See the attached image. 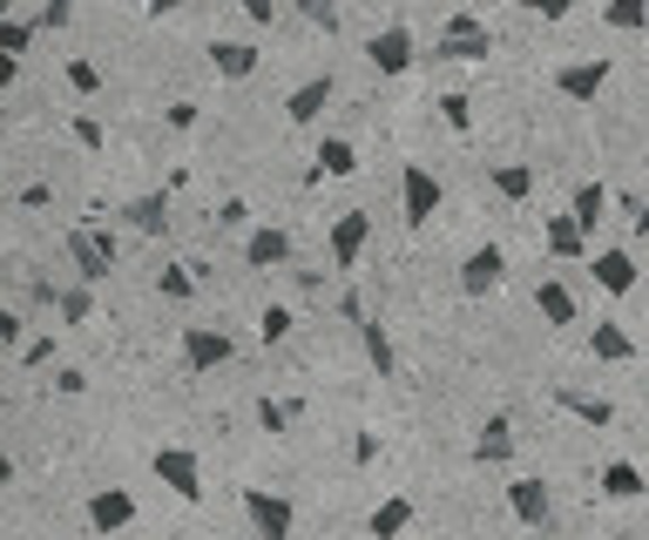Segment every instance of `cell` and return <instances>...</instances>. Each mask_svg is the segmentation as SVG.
Returning <instances> with one entry per match:
<instances>
[{
    "mask_svg": "<svg viewBox=\"0 0 649 540\" xmlns=\"http://www.w3.org/2000/svg\"><path fill=\"white\" fill-rule=\"evenodd\" d=\"M324 109H332V74H311V81H298V88H291V102H284V116H291L298 129H311Z\"/></svg>",
    "mask_w": 649,
    "mask_h": 540,
    "instance_id": "obj_11",
    "label": "cell"
},
{
    "mask_svg": "<svg viewBox=\"0 0 649 540\" xmlns=\"http://www.w3.org/2000/svg\"><path fill=\"white\" fill-rule=\"evenodd\" d=\"M54 311H61L68 324H81V318H89V311H96V298H89V284H81V291H54Z\"/></svg>",
    "mask_w": 649,
    "mask_h": 540,
    "instance_id": "obj_31",
    "label": "cell"
},
{
    "mask_svg": "<svg viewBox=\"0 0 649 540\" xmlns=\"http://www.w3.org/2000/svg\"><path fill=\"white\" fill-rule=\"evenodd\" d=\"M68 21H74V0H48V8L34 14V28H41V34H54V28H68Z\"/></svg>",
    "mask_w": 649,
    "mask_h": 540,
    "instance_id": "obj_35",
    "label": "cell"
},
{
    "mask_svg": "<svg viewBox=\"0 0 649 540\" xmlns=\"http://www.w3.org/2000/svg\"><path fill=\"white\" fill-rule=\"evenodd\" d=\"M413 34H406V28H379L372 41H366V61L379 68V74H406V68H413Z\"/></svg>",
    "mask_w": 649,
    "mask_h": 540,
    "instance_id": "obj_9",
    "label": "cell"
},
{
    "mask_svg": "<svg viewBox=\"0 0 649 540\" xmlns=\"http://www.w3.org/2000/svg\"><path fill=\"white\" fill-rule=\"evenodd\" d=\"M298 14L311 28H324V34H339V8H332V0H298Z\"/></svg>",
    "mask_w": 649,
    "mask_h": 540,
    "instance_id": "obj_32",
    "label": "cell"
},
{
    "mask_svg": "<svg viewBox=\"0 0 649 540\" xmlns=\"http://www.w3.org/2000/svg\"><path fill=\"white\" fill-rule=\"evenodd\" d=\"M284 331H291V311H284V304H271V311L258 318V338H264V344H278Z\"/></svg>",
    "mask_w": 649,
    "mask_h": 540,
    "instance_id": "obj_37",
    "label": "cell"
},
{
    "mask_svg": "<svg viewBox=\"0 0 649 540\" xmlns=\"http://www.w3.org/2000/svg\"><path fill=\"white\" fill-rule=\"evenodd\" d=\"M508 278V257H501V243H480V250H467V263H460V291L467 298H487Z\"/></svg>",
    "mask_w": 649,
    "mask_h": 540,
    "instance_id": "obj_5",
    "label": "cell"
},
{
    "mask_svg": "<svg viewBox=\"0 0 649 540\" xmlns=\"http://www.w3.org/2000/svg\"><path fill=\"white\" fill-rule=\"evenodd\" d=\"M34 34H41L34 21H14V14H8V21H0V54H28Z\"/></svg>",
    "mask_w": 649,
    "mask_h": 540,
    "instance_id": "obj_30",
    "label": "cell"
},
{
    "mask_svg": "<svg viewBox=\"0 0 649 540\" xmlns=\"http://www.w3.org/2000/svg\"><path fill=\"white\" fill-rule=\"evenodd\" d=\"M21 203H28V210H48V203H54V190H48V183H28V190H21Z\"/></svg>",
    "mask_w": 649,
    "mask_h": 540,
    "instance_id": "obj_48",
    "label": "cell"
},
{
    "mask_svg": "<svg viewBox=\"0 0 649 540\" xmlns=\"http://www.w3.org/2000/svg\"><path fill=\"white\" fill-rule=\"evenodd\" d=\"M217 223H223V230H243V223H251V210H243V203H237V197H230V203H223V210H217Z\"/></svg>",
    "mask_w": 649,
    "mask_h": 540,
    "instance_id": "obj_46",
    "label": "cell"
},
{
    "mask_svg": "<svg viewBox=\"0 0 649 540\" xmlns=\"http://www.w3.org/2000/svg\"><path fill=\"white\" fill-rule=\"evenodd\" d=\"M28 344V324H21V311H0V351H21Z\"/></svg>",
    "mask_w": 649,
    "mask_h": 540,
    "instance_id": "obj_38",
    "label": "cell"
},
{
    "mask_svg": "<svg viewBox=\"0 0 649 540\" xmlns=\"http://www.w3.org/2000/svg\"><path fill=\"white\" fill-rule=\"evenodd\" d=\"M210 68H217L223 81H243V74H258V48H251V41H217V48H210Z\"/></svg>",
    "mask_w": 649,
    "mask_h": 540,
    "instance_id": "obj_21",
    "label": "cell"
},
{
    "mask_svg": "<svg viewBox=\"0 0 649 540\" xmlns=\"http://www.w3.org/2000/svg\"><path fill=\"white\" fill-rule=\"evenodd\" d=\"M14 74H21V61H14V54H0V88H14Z\"/></svg>",
    "mask_w": 649,
    "mask_h": 540,
    "instance_id": "obj_50",
    "label": "cell"
},
{
    "mask_svg": "<svg viewBox=\"0 0 649 540\" xmlns=\"http://www.w3.org/2000/svg\"><path fill=\"white\" fill-rule=\"evenodd\" d=\"M162 298H197V278H190V263L162 270Z\"/></svg>",
    "mask_w": 649,
    "mask_h": 540,
    "instance_id": "obj_36",
    "label": "cell"
},
{
    "mask_svg": "<svg viewBox=\"0 0 649 540\" xmlns=\"http://www.w3.org/2000/svg\"><path fill=\"white\" fill-rule=\"evenodd\" d=\"M528 14H541V21H568V8H576V0H521Z\"/></svg>",
    "mask_w": 649,
    "mask_h": 540,
    "instance_id": "obj_42",
    "label": "cell"
},
{
    "mask_svg": "<svg viewBox=\"0 0 649 540\" xmlns=\"http://www.w3.org/2000/svg\"><path fill=\"white\" fill-rule=\"evenodd\" d=\"M555 406H561V412H576L582 426H616V406H609L602 392H576V386H561V392H555Z\"/></svg>",
    "mask_w": 649,
    "mask_h": 540,
    "instance_id": "obj_18",
    "label": "cell"
},
{
    "mask_svg": "<svg viewBox=\"0 0 649 540\" xmlns=\"http://www.w3.org/2000/svg\"><path fill=\"white\" fill-rule=\"evenodd\" d=\"M8 14H14V0H0V21H8Z\"/></svg>",
    "mask_w": 649,
    "mask_h": 540,
    "instance_id": "obj_53",
    "label": "cell"
},
{
    "mask_svg": "<svg viewBox=\"0 0 649 540\" xmlns=\"http://www.w3.org/2000/svg\"><path fill=\"white\" fill-rule=\"evenodd\" d=\"M596 487H602L609 500H636V493H649V480H642V467H636V460H609Z\"/></svg>",
    "mask_w": 649,
    "mask_h": 540,
    "instance_id": "obj_24",
    "label": "cell"
},
{
    "mask_svg": "<svg viewBox=\"0 0 649 540\" xmlns=\"http://www.w3.org/2000/svg\"><path fill=\"white\" fill-rule=\"evenodd\" d=\"M622 210H629V230L649 237V197H622Z\"/></svg>",
    "mask_w": 649,
    "mask_h": 540,
    "instance_id": "obj_43",
    "label": "cell"
},
{
    "mask_svg": "<svg viewBox=\"0 0 649 540\" xmlns=\"http://www.w3.org/2000/svg\"><path fill=\"white\" fill-rule=\"evenodd\" d=\"M68 257H74V270H81V284H102V278H109V263H116V257L102 250L96 230H74V237H68Z\"/></svg>",
    "mask_w": 649,
    "mask_h": 540,
    "instance_id": "obj_14",
    "label": "cell"
},
{
    "mask_svg": "<svg viewBox=\"0 0 649 540\" xmlns=\"http://www.w3.org/2000/svg\"><path fill=\"white\" fill-rule=\"evenodd\" d=\"M190 0H149V14H183Z\"/></svg>",
    "mask_w": 649,
    "mask_h": 540,
    "instance_id": "obj_51",
    "label": "cell"
},
{
    "mask_svg": "<svg viewBox=\"0 0 649 540\" xmlns=\"http://www.w3.org/2000/svg\"><path fill=\"white\" fill-rule=\"evenodd\" d=\"M473 460H480V467H508V460H515V426H508L501 412L473 432Z\"/></svg>",
    "mask_w": 649,
    "mask_h": 540,
    "instance_id": "obj_13",
    "label": "cell"
},
{
    "mask_svg": "<svg viewBox=\"0 0 649 540\" xmlns=\"http://www.w3.org/2000/svg\"><path fill=\"white\" fill-rule=\"evenodd\" d=\"M54 392H68V399H74V392H89V372H74V366H61V372H54Z\"/></svg>",
    "mask_w": 649,
    "mask_h": 540,
    "instance_id": "obj_44",
    "label": "cell"
},
{
    "mask_svg": "<svg viewBox=\"0 0 649 540\" xmlns=\"http://www.w3.org/2000/svg\"><path fill=\"white\" fill-rule=\"evenodd\" d=\"M122 217H129V230H136V237H162V230H170V197L149 190V197H136Z\"/></svg>",
    "mask_w": 649,
    "mask_h": 540,
    "instance_id": "obj_17",
    "label": "cell"
},
{
    "mask_svg": "<svg viewBox=\"0 0 649 540\" xmlns=\"http://www.w3.org/2000/svg\"><path fill=\"white\" fill-rule=\"evenodd\" d=\"M568 217L582 223V237H596V223L609 217V190H602V183H582L576 197H568Z\"/></svg>",
    "mask_w": 649,
    "mask_h": 540,
    "instance_id": "obj_26",
    "label": "cell"
},
{
    "mask_svg": "<svg viewBox=\"0 0 649 540\" xmlns=\"http://www.w3.org/2000/svg\"><path fill=\"white\" fill-rule=\"evenodd\" d=\"M535 304H541V318H548V324H576V291H568V284H555V278H541Z\"/></svg>",
    "mask_w": 649,
    "mask_h": 540,
    "instance_id": "obj_27",
    "label": "cell"
},
{
    "mask_svg": "<svg viewBox=\"0 0 649 540\" xmlns=\"http://www.w3.org/2000/svg\"><path fill=\"white\" fill-rule=\"evenodd\" d=\"M170 129H197V102H177L170 109Z\"/></svg>",
    "mask_w": 649,
    "mask_h": 540,
    "instance_id": "obj_49",
    "label": "cell"
},
{
    "mask_svg": "<svg viewBox=\"0 0 649 540\" xmlns=\"http://www.w3.org/2000/svg\"><path fill=\"white\" fill-rule=\"evenodd\" d=\"M129 520H136V493H129V487H102V493L89 500V527H96V533H122Z\"/></svg>",
    "mask_w": 649,
    "mask_h": 540,
    "instance_id": "obj_10",
    "label": "cell"
},
{
    "mask_svg": "<svg viewBox=\"0 0 649 540\" xmlns=\"http://www.w3.org/2000/svg\"><path fill=\"white\" fill-rule=\"evenodd\" d=\"M243 520L258 527V540H291V500L284 493H264V487H243Z\"/></svg>",
    "mask_w": 649,
    "mask_h": 540,
    "instance_id": "obj_4",
    "label": "cell"
},
{
    "mask_svg": "<svg viewBox=\"0 0 649 540\" xmlns=\"http://www.w3.org/2000/svg\"><path fill=\"white\" fill-rule=\"evenodd\" d=\"M230 331H210V324H190L183 331V366L190 372H217V366H230Z\"/></svg>",
    "mask_w": 649,
    "mask_h": 540,
    "instance_id": "obj_6",
    "label": "cell"
},
{
    "mask_svg": "<svg viewBox=\"0 0 649 540\" xmlns=\"http://www.w3.org/2000/svg\"><path fill=\"white\" fill-rule=\"evenodd\" d=\"M8 487H14V460H8V453H0V493H8Z\"/></svg>",
    "mask_w": 649,
    "mask_h": 540,
    "instance_id": "obj_52",
    "label": "cell"
},
{
    "mask_svg": "<svg viewBox=\"0 0 649 540\" xmlns=\"http://www.w3.org/2000/svg\"><path fill=\"white\" fill-rule=\"evenodd\" d=\"M258 426H264V432H284V426H291V406H271V399H258Z\"/></svg>",
    "mask_w": 649,
    "mask_h": 540,
    "instance_id": "obj_40",
    "label": "cell"
},
{
    "mask_svg": "<svg viewBox=\"0 0 649 540\" xmlns=\"http://www.w3.org/2000/svg\"><path fill=\"white\" fill-rule=\"evenodd\" d=\"M495 54V34L480 28V14H453L447 34L433 41V61H487Z\"/></svg>",
    "mask_w": 649,
    "mask_h": 540,
    "instance_id": "obj_3",
    "label": "cell"
},
{
    "mask_svg": "<svg viewBox=\"0 0 649 540\" xmlns=\"http://www.w3.org/2000/svg\"><path fill=\"white\" fill-rule=\"evenodd\" d=\"M433 210H440V176L427 162H406L399 169V217H406V230H427Z\"/></svg>",
    "mask_w": 649,
    "mask_h": 540,
    "instance_id": "obj_1",
    "label": "cell"
},
{
    "mask_svg": "<svg viewBox=\"0 0 649 540\" xmlns=\"http://www.w3.org/2000/svg\"><path fill=\"white\" fill-rule=\"evenodd\" d=\"M508 507H515V520H521V527H548V520H555V507H548V487H541V480H515V487H508Z\"/></svg>",
    "mask_w": 649,
    "mask_h": 540,
    "instance_id": "obj_16",
    "label": "cell"
},
{
    "mask_svg": "<svg viewBox=\"0 0 649 540\" xmlns=\"http://www.w3.org/2000/svg\"><path fill=\"white\" fill-rule=\"evenodd\" d=\"M555 88L568 102H596L602 88H609V61L596 54V61H568V68H555Z\"/></svg>",
    "mask_w": 649,
    "mask_h": 540,
    "instance_id": "obj_8",
    "label": "cell"
},
{
    "mask_svg": "<svg viewBox=\"0 0 649 540\" xmlns=\"http://www.w3.org/2000/svg\"><path fill=\"white\" fill-rule=\"evenodd\" d=\"M68 88H74V96H96V88H102V68H96V61H68Z\"/></svg>",
    "mask_w": 649,
    "mask_h": 540,
    "instance_id": "obj_33",
    "label": "cell"
},
{
    "mask_svg": "<svg viewBox=\"0 0 649 540\" xmlns=\"http://www.w3.org/2000/svg\"><path fill=\"white\" fill-rule=\"evenodd\" d=\"M440 116H447V129H460V136L473 129V102H467V96H440Z\"/></svg>",
    "mask_w": 649,
    "mask_h": 540,
    "instance_id": "obj_34",
    "label": "cell"
},
{
    "mask_svg": "<svg viewBox=\"0 0 649 540\" xmlns=\"http://www.w3.org/2000/svg\"><path fill=\"white\" fill-rule=\"evenodd\" d=\"M406 527H413V500H406V493L379 500V507H372V520H366V533H372V540H399Z\"/></svg>",
    "mask_w": 649,
    "mask_h": 540,
    "instance_id": "obj_19",
    "label": "cell"
},
{
    "mask_svg": "<svg viewBox=\"0 0 649 540\" xmlns=\"http://www.w3.org/2000/svg\"><path fill=\"white\" fill-rule=\"evenodd\" d=\"M366 243H372V217H366V210H346V217H332V263H339V270H359Z\"/></svg>",
    "mask_w": 649,
    "mask_h": 540,
    "instance_id": "obj_7",
    "label": "cell"
},
{
    "mask_svg": "<svg viewBox=\"0 0 649 540\" xmlns=\"http://www.w3.org/2000/svg\"><path fill=\"white\" fill-rule=\"evenodd\" d=\"M243 14H251L258 28H271V14H278V0H243Z\"/></svg>",
    "mask_w": 649,
    "mask_h": 540,
    "instance_id": "obj_47",
    "label": "cell"
},
{
    "mask_svg": "<svg viewBox=\"0 0 649 540\" xmlns=\"http://www.w3.org/2000/svg\"><path fill=\"white\" fill-rule=\"evenodd\" d=\"M589 351L602 358V366H629V358H636V338H629L622 324H596V331H589Z\"/></svg>",
    "mask_w": 649,
    "mask_h": 540,
    "instance_id": "obj_25",
    "label": "cell"
},
{
    "mask_svg": "<svg viewBox=\"0 0 649 540\" xmlns=\"http://www.w3.org/2000/svg\"><path fill=\"white\" fill-rule=\"evenodd\" d=\"M352 460H359V467L379 460V432H359V439H352Z\"/></svg>",
    "mask_w": 649,
    "mask_h": 540,
    "instance_id": "obj_45",
    "label": "cell"
},
{
    "mask_svg": "<svg viewBox=\"0 0 649 540\" xmlns=\"http://www.w3.org/2000/svg\"><path fill=\"white\" fill-rule=\"evenodd\" d=\"M149 467H156V480L170 487L177 500H190V507L203 500V460L190 453V446H156V460H149Z\"/></svg>",
    "mask_w": 649,
    "mask_h": 540,
    "instance_id": "obj_2",
    "label": "cell"
},
{
    "mask_svg": "<svg viewBox=\"0 0 649 540\" xmlns=\"http://www.w3.org/2000/svg\"><path fill=\"white\" fill-rule=\"evenodd\" d=\"M21 366H54V338H28L21 344Z\"/></svg>",
    "mask_w": 649,
    "mask_h": 540,
    "instance_id": "obj_41",
    "label": "cell"
},
{
    "mask_svg": "<svg viewBox=\"0 0 649 540\" xmlns=\"http://www.w3.org/2000/svg\"><path fill=\"white\" fill-rule=\"evenodd\" d=\"M352 169H359V149L346 136H324L318 142V162H311V183H318V176H352Z\"/></svg>",
    "mask_w": 649,
    "mask_h": 540,
    "instance_id": "obj_23",
    "label": "cell"
},
{
    "mask_svg": "<svg viewBox=\"0 0 649 540\" xmlns=\"http://www.w3.org/2000/svg\"><path fill=\"white\" fill-rule=\"evenodd\" d=\"M541 243H548V257H589V237H582L576 217H548L541 223Z\"/></svg>",
    "mask_w": 649,
    "mask_h": 540,
    "instance_id": "obj_20",
    "label": "cell"
},
{
    "mask_svg": "<svg viewBox=\"0 0 649 540\" xmlns=\"http://www.w3.org/2000/svg\"><path fill=\"white\" fill-rule=\"evenodd\" d=\"M74 142L89 149V156H102V122L96 116H74Z\"/></svg>",
    "mask_w": 649,
    "mask_h": 540,
    "instance_id": "obj_39",
    "label": "cell"
},
{
    "mask_svg": "<svg viewBox=\"0 0 649 540\" xmlns=\"http://www.w3.org/2000/svg\"><path fill=\"white\" fill-rule=\"evenodd\" d=\"M359 338H366L372 372H379V379H392V372H399V358H392V338H386V324H379V318H366V324H359Z\"/></svg>",
    "mask_w": 649,
    "mask_h": 540,
    "instance_id": "obj_28",
    "label": "cell"
},
{
    "mask_svg": "<svg viewBox=\"0 0 649 540\" xmlns=\"http://www.w3.org/2000/svg\"><path fill=\"white\" fill-rule=\"evenodd\" d=\"M487 183H495L508 203H528L535 197V162H495V169H487Z\"/></svg>",
    "mask_w": 649,
    "mask_h": 540,
    "instance_id": "obj_22",
    "label": "cell"
},
{
    "mask_svg": "<svg viewBox=\"0 0 649 540\" xmlns=\"http://www.w3.org/2000/svg\"><path fill=\"white\" fill-rule=\"evenodd\" d=\"M284 257H291V237L278 223H258L251 237H243V263H251V270H278Z\"/></svg>",
    "mask_w": 649,
    "mask_h": 540,
    "instance_id": "obj_12",
    "label": "cell"
},
{
    "mask_svg": "<svg viewBox=\"0 0 649 540\" xmlns=\"http://www.w3.org/2000/svg\"><path fill=\"white\" fill-rule=\"evenodd\" d=\"M0 116H8V109H0Z\"/></svg>",
    "mask_w": 649,
    "mask_h": 540,
    "instance_id": "obj_54",
    "label": "cell"
},
{
    "mask_svg": "<svg viewBox=\"0 0 649 540\" xmlns=\"http://www.w3.org/2000/svg\"><path fill=\"white\" fill-rule=\"evenodd\" d=\"M602 21H609L616 34H642V28H649V0H609Z\"/></svg>",
    "mask_w": 649,
    "mask_h": 540,
    "instance_id": "obj_29",
    "label": "cell"
},
{
    "mask_svg": "<svg viewBox=\"0 0 649 540\" xmlns=\"http://www.w3.org/2000/svg\"><path fill=\"white\" fill-rule=\"evenodd\" d=\"M596 284L609 298H629L636 291V257L629 250H596Z\"/></svg>",
    "mask_w": 649,
    "mask_h": 540,
    "instance_id": "obj_15",
    "label": "cell"
}]
</instances>
